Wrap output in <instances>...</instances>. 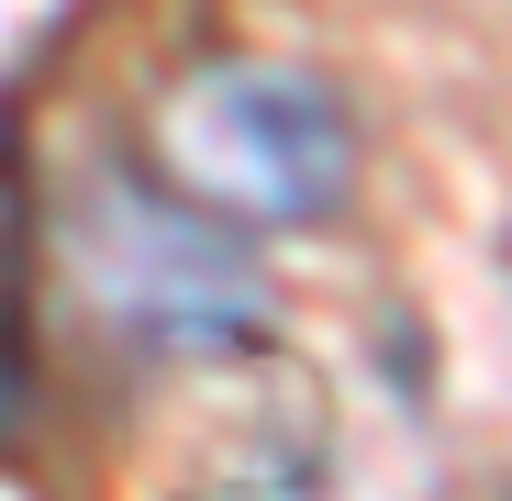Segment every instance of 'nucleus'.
Here are the masks:
<instances>
[{
  "label": "nucleus",
  "instance_id": "1",
  "mask_svg": "<svg viewBox=\"0 0 512 501\" xmlns=\"http://www.w3.org/2000/svg\"><path fill=\"white\" fill-rule=\"evenodd\" d=\"M56 268L67 301L90 312L123 357L167 368H223V357H268L279 346V290L256 268V234L179 201L145 167H90L56 212Z\"/></svg>",
  "mask_w": 512,
  "mask_h": 501
},
{
  "label": "nucleus",
  "instance_id": "2",
  "mask_svg": "<svg viewBox=\"0 0 512 501\" xmlns=\"http://www.w3.org/2000/svg\"><path fill=\"white\" fill-rule=\"evenodd\" d=\"M145 167L245 234H312L357 201V112L290 56H190L145 112Z\"/></svg>",
  "mask_w": 512,
  "mask_h": 501
},
{
  "label": "nucleus",
  "instance_id": "3",
  "mask_svg": "<svg viewBox=\"0 0 512 501\" xmlns=\"http://www.w3.org/2000/svg\"><path fill=\"white\" fill-rule=\"evenodd\" d=\"M201 501H368L357 457H334L323 435H268V446H245Z\"/></svg>",
  "mask_w": 512,
  "mask_h": 501
}]
</instances>
